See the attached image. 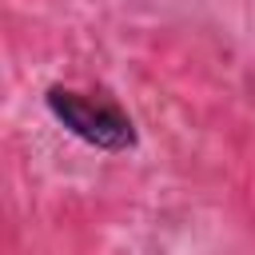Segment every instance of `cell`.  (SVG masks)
Returning a JSON list of instances; mask_svg holds the SVG:
<instances>
[{
	"label": "cell",
	"instance_id": "cell-1",
	"mask_svg": "<svg viewBox=\"0 0 255 255\" xmlns=\"http://www.w3.org/2000/svg\"><path fill=\"white\" fill-rule=\"evenodd\" d=\"M48 112L52 120L72 131L76 139L100 147V151H128L135 143V128L128 112H120L112 100H88L72 88H48Z\"/></svg>",
	"mask_w": 255,
	"mask_h": 255
}]
</instances>
